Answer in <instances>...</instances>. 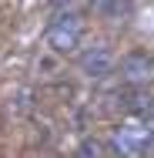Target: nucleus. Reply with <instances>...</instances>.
Segmentation results:
<instances>
[{"mask_svg": "<svg viewBox=\"0 0 154 158\" xmlns=\"http://www.w3.org/2000/svg\"><path fill=\"white\" fill-rule=\"evenodd\" d=\"M111 148L117 158H144L154 152V125H121L111 135Z\"/></svg>", "mask_w": 154, "mask_h": 158, "instance_id": "f257e3e1", "label": "nucleus"}, {"mask_svg": "<svg viewBox=\"0 0 154 158\" xmlns=\"http://www.w3.org/2000/svg\"><path fill=\"white\" fill-rule=\"evenodd\" d=\"M81 37H84V20H81V14H74V10H61V14L50 20V27H47V44H50L57 54L77 51Z\"/></svg>", "mask_w": 154, "mask_h": 158, "instance_id": "f03ea898", "label": "nucleus"}, {"mask_svg": "<svg viewBox=\"0 0 154 158\" xmlns=\"http://www.w3.org/2000/svg\"><path fill=\"white\" fill-rule=\"evenodd\" d=\"M121 77L131 88H148L154 81V57L144 51H131L121 57Z\"/></svg>", "mask_w": 154, "mask_h": 158, "instance_id": "7ed1b4c3", "label": "nucleus"}, {"mask_svg": "<svg viewBox=\"0 0 154 158\" xmlns=\"http://www.w3.org/2000/svg\"><path fill=\"white\" fill-rule=\"evenodd\" d=\"M81 74H87L91 81H101V77H107L111 74V67H114V54H111V47L107 44H91L84 54H81Z\"/></svg>", "mask_w": 154, "mask_h": 158, "instance_id": "20e7f679", "label": "nucleus"}, {"mask_svg": "<svg viewBox=\"0 0 154 158\" xmlns=\"http://www.w3.org/2000/svg\"><path fill=\"white\" fill-rule=\"evenodd\" d=\"M127 111L137 114V118H148V121H151V118H154V98L144 94V91L131 94V98H127Z\"/></svg>", "mask_w": 154, "mask_h": 158, "instance_id": "39448f33", "label": "nucleus"}, {"mask_svg": "<svg viewBox=\"0 0 154 158\" xmlns=\"http://www.w3.org/2000/svg\"><path fill=\"white\" fill-rule=\"evenodd\" d=\"M91 7L104 17H121L124 14V0H91Z\"/></svg>", "mask_w": 154, "mask_h": 158, "instance_id": "423d86ee", "label": "nucleus"}, {"mask_svg": "<svg viewBox=\"0 0 154 158\" xmlns=\"http://www.w3.org/2000/svg\"><path fill=\"white\" fill-rule=\"evenodd\" d=\"M74 158H101V145H97V141H84Z\"/></svg>", "mask_w": 154, "mask_h": 158, "instance_id": "0eeeda50", "label": "nucleus"}, {"mask_svg": "<svg viewBox=\"0 0 154 158\" xmlns=\"http://www.w3.org/2000/svg\"><path fill=\"white\" fill-rule=\"evenodd\" d=\"M67 3H70V0H54V7H67Z\"/></svg>", "mask_w": 154, "mask_h": 158, "instance_id": "6e6552de", "label": "nucleus"}]
</instances>
